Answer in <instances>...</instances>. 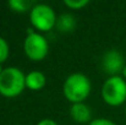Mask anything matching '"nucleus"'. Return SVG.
Returning <instances> with one entry per match:
<instances>
[{"label": "nucleus", "mask_w": 126, "mask_h": 125, "mask_svg": "<svg viewBox=\"0 0 126 125\" xmlns=\"http://www.w3.org/2000/svg\"><path fill=\"white\" fill-rule=\"evenodd\" d=\"M92 89V85L89 79L82 72H74L69 75L63 85V92L65 98L74 103L84 102Z\"/></svg>", "instance_id": "obj_1"}, {"label": "nucleus", "mask_w": 126, "mask_h": 125, "mask_svg": "<svg viewBox=\"0 0 126 125\" xmlns=\"http://www.w3.org/2000/svg\"><path fill=\"white\" fill-rule=\"evenodd\" d=\"M26 88V75L16 66H9L0 74V94L6 98H14Z\"/></svg>", "instance_id": "obj_2"}, {"label": "nucleus", "mask_w": 126, "mask_h": 125, "mask_svg": "<svg viewBox=\"0 0 126 125\" xmlns=\"http://www.w3.org/2000/svg\"><path fill=\"white\" fill-rule=\"evenodd\" d=\"M103 101L111 107L121 106L126 102V80L121 76H110L102 87Z\"/></svg>", "instance_id": "obj_3"}, {"label": "nucleus", "mask_w": 126, "mask_h": 125, "mask_svg": "<svg viewBox=\"0 0 126 125\" xmlns=\"http://www.w3.org/2000/svg\"><path fill=\"white\" fill-rule=\"evenodd\" d=\"M56 15L48 4H36L30 11V21L33 28L39 32H48L56 23Z\"/></svg>", "instance_id": "obj_4"}, {"label": "nucleus", "mask_w": 126, "mask_h": 125, "mask_svg": "<svg viewBox=\"0 0 126 125\" xmlns=\"http://www.w3.org/2000/svg\"><path fill=\"white\" fill-rule=\"evenodd\" d=\"M23 50L27 58L32 61H41L48 55L49 44L44 36L38 32H33L31 35H27L23 42Z\"/></svg>", "instance_id": "obj_5"}, {"label": "nucleus", "mask_w": 126, "mask_h": 125, "mask_svg": "<svg viewBox=\"0 0 126 125\" xmlns=\"http://www.w3.org/2000/svg\"><path fill=\"white\" fill-rule=\"evenodd\" d=\"M125 65L126 64L124 55L116 49H109L102 56L103 71L105 74H108L109 77L110 76H119V74H123Z\"/></svg>", "instance_id": "obj_6"}, {"label": "nucleus", "mask_w": 126, "mask_h": 125, "mask_svg": "<svg viewBox=\"0 0 126 125\" xmlns=\"http://www.w3.org/2000/svg\"><path fill=\"white\" fill-rule=\"evenodd\" d=\"M70 115L76 123H91L92 122V112L91 108L84 103H74L70 107Z\"/></svg>", "instance_id": "obj_7"}, {"label": "nucleus", "mask_w": 126, "mask_h": 125, "mask_svg": "<svg viewBox=\"0 0 126 125\" xmlns=\"http://www.w3.org/2000/svg\"><path fill=\"white\" fill-rule=\"evenodd\" d=\"M47 79L42 71L34 70L26 75V87L32 91H39L45 86Z\"/></svg>", "instance_id": "obj_8"}, {"label": "nucleus", "mask_w": 126, "mask_h": 125, "mask_svg": "<svg viewBox=\"0 0 126 125\" xmlns=\"http://www.w3.org/2000/svg\"><path fill=\"white\" fill-rule=\"evenodd\" d=\"M55 27L58 28L59 32H63V33L72 32L75 30V27H76V20H75V17L71 14H67V12L61 14L56 18Z\"/></svg>", "instance_id": "obj_9"}, {"label": "nucleus", "mask_w": 126, "mask_h": 125, "mask_svg": "<svg viewBox=\"0 0 126 125\" xmlns=\"http://www.w3.org/2000/svg\"><path fill=\"white\" fill-rule=\"evenodd\" d=\"M7 5L15 12H26V11H31L36 4L30 0H10Z\"/></svg>", "instance_id": "obj_10"}, {"label": "nucleus", "mask_w": 126, "mask_h": 125, "mask_svg": "<svg viewBox=\"0 0 126 125\" xmlns=\"http://www.w3.org/2000/svg\"><path fill=\"white\" fill-rule=\"evenodd\" d=\"M9 53H10V48H9L7 42L5 38L0 36V64L6 61V59L9 58Z\"/></svg>", "instance_id": "obj_11"}, {"label": "nucleus", "mask_w": 126, "mask_h": 125, "mask_svg": "<svg viewBox=\"0 0 126 125\" xmlns=\"http://www.w3.org/2000/svg\"><path fill=\"white\" fill-rule=\"evenodd\" d=\"M64 4L69 7V9H72V10H81L83 9L84 6H87L89 4L88 0H65Z\"/></svg>", "instance_id": "obj_12"}, {"label": "nucleus", "mask_w": 126, "mask_h": 125, "mask_svg": "<svg viewBox=\"0 0 126 125\" xmlns=\"http://www.w3.org/2000/svg\"><path fill=\"white\" fill-rule=\"evenodd\" d=\"M88 125H116L113 120L107 119V118H97V119H92V122Z\"/></svg>", "instance_id": "obj_13"}, {"label": "nucleus", "mask_w": 126, "mask_h": 125, "mask_svg": "<svg viewBox=\"0 0 126 125\" xmlns=\"http://www.w3.org/2000/svg\"><path fill=\"white\" fill-rule=\"evenodd\" d=\"M37 125H59L55 120H53V119H49V118H45V119H42V120H39Z\"/></svg>", "instance_id": "obj_14"}, {"label": "nucleus", "mask_w": 126, "mask_h": 125, "mask_svg": "<svg viewBox=\"0 0 126 125\" xmlns=\"http://www.w3.org/2000/svg\"><path fill=\"white\" fill-rule=\"evenodd\" d=\"M123 77L126 80V65H125V68H124V70H123Z\"/></svg>", "instance_id": "obj_15"}, {"label": "nucleus", "mask_w": 126, "mask_h": 125, "mask_svg": "<svg viewBox=\"0 0 126 125\" xmlns=\"http://www.w3.org/2000/svg\"><path fill=\"white\" fill-rule=\"evenodd\" d=\"M4 69H5V68H2V64H0V74L2 72V70H4Z\"/></svg>", "instance_id": "obj_16"}, {"label": "nucleus", "mask_w": 126, "mask_h": 125, "mask_svg": "<svg viewBox=\"0 0 126 125\" xmlns=\"http://www.w3.org/2000/svg\"><path fill=\"white\" fill-rule=\"evenodd\" d=\"M125 114H126V107H125Z\"/></svg>", "instance_id": "obj_17"}]
</instances>
